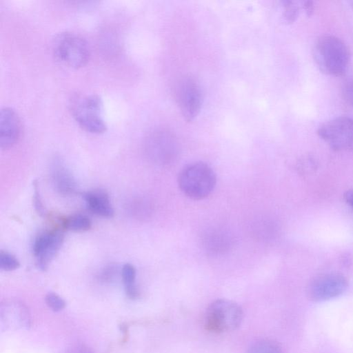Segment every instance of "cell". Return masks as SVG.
<instances>
[{
    "mask_svg": "<svg viewBox=\"0 0 353 353\" xmlns=\"http://www.w3.org/2000/svg\"><path fill=\"white\" fill-rule=\"evenodd\" d=\"M313 56L316 64L325 74L341 76L345 73L350 53L345 44L334 36H323L315 43Z\"/></svg>",
    "mask_w": 353,
    "mask_h": 353,
    "instance_id": "cell-1",
    "label": "cell"
},
{
    "mask_svg": "<svg viewBox=\"0 0 353 353\" xmlns=\"http://www.w3.org/2000/svg\"><path fill=\"white\" fill-rule=\"evenodd\" d=\"M216 183L215 172L207 163L194 162L181 171L178 183L181 192L190 199L200 200L208 196Z\"/></svg>",
    "mask_w": 353,
    "mask_h": 353,
    "instance_id": "cell-2",
    "label": "cell"
},
{
    "mask_svg": "<svg viewBox=\"0 0 353 353\" xmlns=\"http://www.w3.org/2000/svg\"><path fill=\"white\" fill-rule=\"evenodd\" d=\"M70 106L73 118L83 130L93 134L106 131L107 125L102 116L103 101L99 95L74 96Z\"/></svg>",
    "mask_w": 353,
    "mask_h": 353,
    "instance_id": "cell-3",
    "label": "cell"
},
{
    "mask_svg": "<svg viewBox=\"0 0 353 353\" xmlns=\"http://www.w3.org/2000/svg\"><path fill=\"white\" fill-rule=\"evenodd\" d=\"M52 51L59 61L72 68L83 66L90 57L87 41L82 37L72 32L58 34L52 41Z\"/></svg>",
    "mask_w": 353,
    "mask_h": 353,
    "instance_id": "cell-4",
    "label": "cell"
},
{
    "mask_svg": "<svg viewBox=\"0 0 353 353\" xmlns=\"http://www.w3.org/2000/svg\"><path fill=\"white\" fill-rule=\"evenodd\" d=\"M319 137L332 149L350 150L353 149V119L339 117L322 124L317 131Z\"/></svg>",
    "mask_w": 353,
    "mask_h": 353,
    "instance_id": "cell-5",
    "label": "cell"
},
{
    "mask_svg": "<svg viewBox=\"0 0 353 353\" xmlns=\"http://www.w3.org/2000/svg\"><path fill=\"white\" fill-rule=\"evenodd\" d=\"M64 241V233L59 229L46 230L34 240L32 252L37 268L46 270Z\"/></svg>",
    "mask_w": 353,
    "mask_h": 353,
    "instance_id": "cell-6",
    "label": "cell"
},
{
    "mask_svg": "<svg viewBox=\"0 0 353 353\" xmlns=\"http://www.w3.org/2000/svg\"><path fill=\"white\" fill-rule=\"evenodd\" d=\"M347 285L344 276L330 273L314 279L310 286L309 292L314 300L323 301L339 296L346 291Z\"/></svg>",
    "mask_w": 353,
    "mask_h": 353,
    "instance_id": "cell-7",
    "label": "cell"
},
{
    "mask_svg": "<svg viewBox=\"0 0 353 353\" xmlns=\"http://www.w3.org/2000/svg\"><path fill=\"white\" fill-rule=\"evenodd\" d=\"M176 100L185 119H194L199 114L202 104V93L199 85L191 79L182 80L177 87Z\"/></svg>",
    "mask_w": 353,
    "mask_h": 353,
    "instance_id": "cell-8",
    "label": "cell"
},
{
    "mask_svg": "<svg viewBox=\"0 0 353 353\" xmlns=\"http://www.w3.org/2000/svg\"><path fill=\"white\" fill-rule=\"evenodd\" d=\"M208 316L209 328L221 331L236 326L241 319V312L235 304L219 301L212 305Z\"/></svg>",
    "mask_w": 353,
    "mask_h": 353,
    "instance_id": "cell-9",
    "label": "cell"
},
{
    "mask_svg": "<svg viewBox=\"0 0 353 353\" xmlns=\"http://www.w3.org/2000/svg\"><path fill=\"white\" fill-rule=\"evenodd\" d=\"M21 133L19 115L11 108L0 110V148L3 150L12 147L18 141Z\"/></svg>",
    "mask_w": 353,
    "mask_h": 353,
    "instance_id": "cell-10",
    "label": "cell"
},
{
    "mask_svg": "<svg viewBox=\"0 0 353 353\" xmlns=\"http://www.w3.org/2000/svg\"><path fill=\"white\" fill-rule=\"evenodd\" d=\"M86 208L97 216L110 219L114 216V210L109 195L102 190H92L81 193Z\"/></svg>",
    "mask_w": 353,
    "mask_h": 353,
    "instance_id": "cell-11",
    "label": "cell"
},
{
    "mask_svg": "<svg viewBox=\"0 0 353 353\" xmlns=\"http://www.w3.org/2000/svg\"><path fill=\"white\" fill-rule=\"evenodd\" d=\"M232 245V239L229 233L219 228H213L205 233L203 246L208 254L220 256L228 252Z\"/></svg>",
    "mask_w": 353,
    "mask_h": 353,
    "instance_id": "cell-12",
    "label": "cell"
},
{
    "mask_svg": "<svg viewBox=\"0 0 353 353\" xmlns=\"http://www.w3.org/2000/svg\"><path fill=\"white\" fill-rule=\"evenodd\" d=\"M149 150L152 159L161 165L172 163L177 154L174 141L162 134L152 137L150 142Z\"/></svg>",
    "mask_w": 353,
    "mask_h": 353,
    "instance_id": "cell-13",
    "label": "cell"
},
{
    "mask_svg": "<svg viewBox=\"0 0 353 353\" xmlns=\"http://www.w3.org/2000/svg\"><path fill=\"white\" fill-rule=\"evenodd\" d=\"M51 179L54 189L62 195H71L77 191V183L70 172L60 162L52 168Z\"/></svg>",
    "mask_w": 353,
    "mask_h": 353,
    "instance_id": "cell-14",
    "label": "cell"
},
{
    "mask_svg": "<svg viewBox=\"0 0 353 353\" xmlns=\"http://www.w3.org/2000/svg\"><path fill=\"white\" fill-rule=\"evenodd\" d=\"M136 274V270L132 264L126 263L122 266L121 276L125 292L131 299H137L139 294L135 282Z\"/></svg>",
    "mask_w": 353,
    "mask_h": 353,
    "instance_id": "cell-15",
    "label": "cell"
},
{
    "mask_svg": "<svg viewBox=\"0 0 353 353\" xmlns=\"http://www.w3.org/2000/svg\"><path fill=\"white\" fill-rule=\"evenodd\" d=\"M63 224L65 229L74 232L87 231L92 227L90 219L87 215L80 213L67 217Z\"/></svg>",
    "mask_w": 353,
    "mask_h": 353,
    "instance_id": "cell-16",
    "label": "cell"
},
{
    "mask_svg": "<svg viewBox=\"0 0 353 353\" xmlns=\"http://www.w3.org/2000/svg\"><path fill=\"white\" fill-rule=\"evenodd\" d=\"M252 231L258 239L267 241L274 236L276 227L272 221L262 218L254 223Z\"/></svg>",
    "mask_w": 353,
    "mask_h": 353,
    "instance_id": "cell-17",
    "label": "cell"
},
{
    "mask_svg": "<svg viewBox=\"0 0 353 353\" xmlns=\"http://www.w3.org/2000/svg\"><path fill=\"white\" fill-rule=\"evenodd\" d=\"M20 262L18 259L6 251H0V269L3 271H12L18 269Z\"/></svg>",
    "mask_w": 353,
    "mask_h": 353,
    "instance_id": "cell-18",
    "label": "cell"
},
{
    "mask_svg": "<svg viewBox=\"0 0 353 353\" xmlns=\"http://www.w3.org/2000/svg\"><path fill=\"white\" fill-rule=\"evenodd\" d=\"M283 17L288 22H292L298 17L299 14V6L292 0L283 1Z\"/></svg>",
    "mask_w": 353,
    "mask_h": 353,
    "instance_id": "cell-19",
    "label": "cell"
},
{
    "mask_svg": "<svg viewBox=\"0 0 353 353\" xmlns=\"http://www.w3.org/2000/svg\"><path fill=\"white\" fill-rule=\"evenodd\" d=\"M45 301L47 305L54 312L63 310L65 305L64 300L58 294L52 292L46 295Z\"/></svg>",
    "mask_w": 353,
    "mask_h": 353,
    "instance_id": "cell-20",
    "label": "cell"
},
{
    "mask_svg": "<svg viewBox=\"0 0 353 353\" xmlns=\"http://www.w3.org/2000/svg\"><path fill=\"white\" fill-rule=\"evenodd\" d=\"M34 186V197L33 203L36 212L42 217H46L48 216V212L46 208L43 204L42 199L41 196L39 188L37 181L35 180L33 182Z\"/></svg>",
    "mask_w": 353,
    "mask_h": 353,
    "instance_id": "cell-21",
    "label": "cell"
},
{
    "mask_svg": "<svg viewBox=\"0 0 353 353\" xmlns=\"http://www.w3.org/2000/svg\"><path fill=\"white\" fill-rule=\"evenodd\" d=\"M250 353H281V351L275 344L266 341L256 344Z\"/></svg>",
    "mask_w": 353,
    "mask_h": 353,
    "instance_id": "cell-22",
    "label": "cell"
},
{
    "mask_svg": "<svg viewBox=\"0 0 353 353\" xmlns=\"http://www.w3.org/2000/svg\"><path fill=\"white\" fill-rule=\"evenodd\" d=\"M343 93L345 99L353 107V79H349L345 83Z\"/></svg>",
    "mask_w": 353,
    "mask_h": 353,
    "instance_id": "cell-23",
    "label": "cell"
},
{
    "mask_svg": "<svg viewBox=\"0 0 353 353\" xmlns=\"http://www.w3.org/2000/svg\"><path fill=\"white\" fill-rule=\"evenodd\" d=\"M302 7L305 10L307 16H310L313 12V3L311 1H305L302 2Z\"/></svg>",
    "mask_w": 353,
    "mask_h": 353,
    "instance_id": "cell-24",
    "label": "cell"
},
{
    "mask_svg": "<svg viewBox=\"0 0 353 353\" xmlns=\"http://www.w3.org/2000/svg\"><path fill=\"white\" fill-rule=\"evenodd\" d=\"M345 202L353 208V190H347L344 194Z\"/></svg>",
    "mask_w": 353,
    "mask_h": 353,
    "instance_id": "cell-25",
    "label": "cell"
},
{
    "mask_svg": "<svg viewBox=\"0 0 353 353\" xmlns=\"http://www.w3.org/2000/svg\"><path fill=\"white\" fill-rule=\"evenodd\" d=\"M68 353H92L86 347L83 346H78L72 349Z\"/></svg>",
    "mask_w": 353,
    "mask_h": 353,
    "instance_id": "cell-26",
    "label": "cell"
},
{
    "mask_svg": "<svg viewBox=\"0 0 353 353\" xmlns=\"http://www.w3.org/2000/svg\"><path fill=\"white\" fill-rule=\"evenodd\" d=\"M350 4H351V6H352V8H353V1H352L350 2Z\"/></svg>",
    "mask_w": 353,
    "mask_h": 353,
    "instance_id": "cell-27",
    "label": "cell"
}]
</instances>
